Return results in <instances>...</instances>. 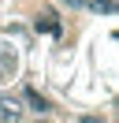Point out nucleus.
<instances>
[{"label": "nucleus", "instance_id": "f257e3e1", "mask_svg": "<svg viewBox=\"0 0 119 123\" xmlns=\"http://www.w3.org/2000/svg\"><path fill=\"white\" fill-rule=\"evenodd\" d=\"M15 67H19V60H15V45H4V41H0V82H7V78L15 75Z\"/></svg>", "mask_w": 119, "mask_h": 123}, {"label": "nucleus", "instance_id": "f03ea898", "mask_svg": "<svg viewBox=\"0 0 119 123\" xmlns=\"http://www.w3.org/2000/svg\"><path fill=\"white\" fill-rule=\"evenodd\" d=\"M34 30H37V34H60V19H56V11H41V15L34 19Z\"/></svg>", "mask_w": 119, "mask_h": 123}, {"label": "nucleus", "instance_id": "7ed1b4c3", "mask_svg": "<svg viewBox=\"0 0 119 123\" xmlns=\"http://www.w3.org/2000/svg\"><path fill=\"white\" fill-rule=\"evenodd\" d=\"M19 116H22L19 101H15V97H7V93H0V119H19Z\"/></svg>", "mask_w": 119, "mask_h": 123}, {"label": "nucleus", "instance_id": "20e7f679", "mask_svg": "<svg viewBox=\"0 0 119 123\" xmlns=\"http://www.w3.org/2000/svg\"><path fill=\"white\" fill-rule=\"evenodd\" d=\"M26 101H30V108H34V112H41V116L48 112V101H45L37 90H30V86H26Z\"/></svg>", "mask_w": 119, "mask_h": 123}, {"label": "nucleus", "instance_id": "39448f33", "mask_svg": "<svg viewBox=\"0 0 119 123\" xmlns=\"http://www.w3.org/2000/svg\"><path fill=\"white\" fill-rule=\"evenodd\" d=\"M89 8H93V11H104V15H115V0H93Z\"/></svg>", "mask_w": 119, "mask_h": 123}, {"label": "nucleus", "instance_id": "423d86ee", "mask_svg": "<svg viewBox=\"0 0 119 123\" xmlns=\"http://www.w3.org/2000/svg\"><path fill=\"white\" fill-rule=\"evenodd\" d=\"M60 4H67V8H86V0H60Z\"/></svg>", "mask_w": 119, "mask_h": 123}]
</instances>
